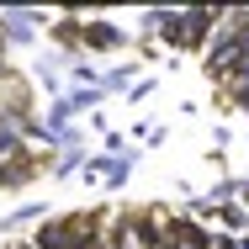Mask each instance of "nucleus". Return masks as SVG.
<instances>
[{
  "mask_svg": "<svg viewBox=\"0 0 249 249\" xmlns=\"http://www.w3.org/2000/svg\"><path fill=\"white\" fill-rule=\"evenodd\" d=\"M85 159H90V149H58V154H53V170H48V175L69 180V175H80V170H85Z\"/></svg>",
  "mask_w": 249,
  "mask_h": 249,
  "instance_id": "obj_11",
  "label": "nucleus"
},
{
  "mask_svg": "<svg viewBox=\"0 0 249 249\" xmlns=\"http://www.w3.org/2000/svg\"><path fill=\"white\" fill-rule=\"evenodd\" d=\"M5 249H32V239H21V244H5Z\"/></svg>",
  "mask_w": 249,
  "mask_h": 249,
  "instance_id": "obj_17",
  "label": "nucleus"
},
{
  "mask_svg": "<svg viewBox=\"0 0 249 249\" xmlns=\"http://www.w3.org/2000/svg\"><path fill=\"white\" fill-rule=\"evenodd\" d=\"M101 101H106V90H101V85H80V90H69V96H64V106H69L74 117H80V111L90 117V111L101 106Z\"/></svg>",
  "mask_w": 249,
  "mask_h": 249,
  "instance_id": "obj_12",
  "label": "nucleus"
},
{
  "mask_svg": "<svg viewBox=\"0 0 249 249\" xmlns=\"http://www.w3.org/2000/svg\"><path fill=\"white\" fill-rule=\"evenodd\" d=\"M212 228L239 239V233H249V212L239 207V201H228V207H217V212H212Z\"/></svg>",
  "mask_w": 249,
  "mask_h": 249,
  "instance_id": "obj_10",
  "label": "nucleus"
},
{
  "mask_svg": "<svg viewBox=\"0 0 249 249\" xmlns=\"http://www.w3.org/2000/svg\"><path fill=\"white\" fill-rule=\"evenodd\" d=\"M32 223H48V201H21L16 212L0 217V233H21V228H32Z\"/></svg>",
  "mask_w": 249,
  "mask_h": 249,
  "instance_id": "obj_8",
  "label": "nucleus"
},
{
  "mask_svg": "<svg viewBox=\"0 0 249 249\" xmlns=\"http://www.w3.org/2000/svg\"><path fill=\"white\" fill-rule=\"evenodd\" d=\"M223 101H228V106H239V111H249V74L228 80V85H223Z\"/></svg>",
  "mask_w": 249,
  "mask_h": 249,
  "instance_id": "obj_14",
  "label": "nucleus"
},
{
  "mask_svg": "<svg viewBox=\"0 0 249 249\" xmlns=\"http://www.w3.org/2000/svg\"><path fill=\"white\" fill-rule=\"evenodd\" d=\"M106 170H111V154H90L85 159V180H106Z\"/></svg>",
  "mask_w": 249,
  "mask_h": 249,
  "instance_id": "obj_15",
  "label": "nucleus"
},
{
  "mask_svg": "<svg viewBox=\"0 0 249 249\" xmlns=\"http://www.w3.org/2000/svg\"><path fill=\"white\" fill-rule=\"evenodd\" d=\"M111 217H117V207H74V212H58L48 223H37L32 249H106Z\"/></svg>",
  "mask_w": 249,
  "mask_h": 249,
  "instance_id": "obj_1",
  "label": "nucleus"
},
{
  "mask_svg": "<svg viewBox=\"0 0 249 249\" xmlns=\"http://www.w3.org/2000/svg\"><path fill=\"white\" fill-rule=\"evenodd\" d=\"M80 27H85L80 11H64V16H53V21H48V37L58 43V53H80Z\"/></svg>",
  "mask_w": 249,
  "mask_h": 249,
  "instance_id": "obj_7",
  "label": "nucleus"
},
{
  "mask_svg": "<svg viewBox=\"0 0 249 249\" xmlns=\"http://www.w3.org/2000/svg\"><path fill=\"white\" fill-rule=\"evenodd\" d=\"M48 11H32V5H0V43L5 48H32L37 43V27H48Z\"/></svg>",
  "mask_w": 249,
  "mask_h": 249,
  "instance_id": "obj_4",
  "label": "nucleus"
},
{
  "mask_svg": "<svg viewBox=\"0 0 249 249\" xmlns=\"http://www.w3.org/2000/svg\"><path fill=\"white\" fill-rule=\"evenodd\" d=\"M127 43H133V32L117 27L111 16H85V27H80V58L85 53H122Z\"/></svg>",
  "mask_w": 249,
  "mask_h": 249,
  "instance_id": "obj_5",
  "label": "nucleus"
},
{
  "mask_svg": "<svg viewBox=\"0 0 249 249\" xmlns=\"http://www.w3.org/2000/svg\"><path fill=\"white\" fill-rule=\"evenodd\" d=\"M138 69H143V64H117V69H106V74H101V90H106V96H127V90L138 85Z\"/></svg>",
  "mask_w": 249,
  "mask_h": 249,
  "instance_id": "obj_9",
  "label": "nucleus"
},
{
  "mask_svg": "<svg viewBox=\"0 0 249 249\" xmlns=\"http://www.w3.org/2000/svg\"><path fill=\"white\" fill-rule=\"evenodd\" d=\"M154 96V80H138L133 90H127V106H138V101H149Z\"/></svg>",
  "mask_w": 249,
  "mask_h": 249,
  "instance_id": "obj_16",
  "label": "nucleus"
},
{
  "mask_svg": "<svg viewBox=\"0 0 249 249\" xmlns=\"http://www.w3.org/2000/svg\"><path fill=\"white\" fill-rule=\"evenodd\" d=\"M133 164H138V154H122V159H111V170H106V191H122L127 186V175H133Z\"/></svg>",
  "mask_w": 249,
  "mask_h": 249,
  "instance_id": "obj_13",
  "label": "nucleus"
},
{
  "mask_svg": "<svg viewBox=\"0 0 249 249\" xmlns=\"http://www.w3.org/2000/svg\"><path fill=\"white\" fill-rule=\"evenodd\" d=\"M117 223H122L127 244H138V249H175V244H170V207H164V201L117 207Z\"/></svg>",
  "mask_w": 249,
  "mask_h": 249,
  "instance_id": "obj_2",
  "label": "nucleus"
},
{
  "mask_svg": "<svg viewBox=\"0 0 249 249\" xmlns=\"http://www.w3.org/2000/svg\"><path fill=\"white\" fill-rule=\"evenodd\" d=\"M170 244L175 249H212L217 244V228L212 223H196L191 212H170Z\"/></svg>",
  "mask_w": 249,
  "mask_h": 249,
  "instance_id": "obj_6",
  "label": "nucleus"
},
{
  "mask_svg": "<svg viewBox=\"0 0 249 249\" xmlns=\"http://www.w3.org/2000/svg\"><path fill=\"white\" fill-rule=\"evenodd\" d=\"M239 74H249V48H244V64H239Z\"/></svg>",
  "mask_w": 249,
  "mask_h": 249,
  "instance_id": "obj_18",
  "label": "nucleus"
},
{
  "mask_svg": "<svg viewBox=\"0 0 249 249\" xmlns=\"http://www.w3.org/2000/svg\"><path fill=\"white\" fill-rule=\"evenodd\" d=\"M48 170H53V149H21V154H11V159H0V196L27 191Z\"/></svg>",
  "mask_w": 249,
  "mask_h": 249,
  "instance_id": "obj_3",
  "label": "nucleus"
}]
</instances>
